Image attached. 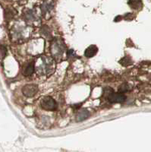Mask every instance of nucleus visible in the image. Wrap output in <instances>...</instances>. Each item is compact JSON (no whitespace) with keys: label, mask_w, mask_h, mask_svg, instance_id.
Listing matches in <instances>:
<instances>
[{"label":"nucleus","mask_w":151,"mask_h":152,"mask_svg":"<svg viewBox=\"0 0 151 152\" xmlns=\"http://www.w3.org/2000/svg\"><path fill=\"white\" fill-rule=\"evenodd\" d=\"M40 106L45 110L53 111L57 109V103L53 97L50 96H46L40 100Z\"/></svg>","instance_id":"obj_1"},{"label":"nucleus","mask_w":151,"mask_h":152,"mask_svg":"<svg viewBox=\"0 0 151 152\" xmlns=\"http://www.w3.org/2000/svg\"><path fill=\"white\" fill-rule=\"evenodd\" d=\"M38 87L34 84H28L22 88V93L27 97H33L37 93Z\"/></svg>","instance_id":"obj_2"},{"label":"nucleus","mask_w":151,"mask_h":152,"mask_svg":"<svg viewBox=\"0 0 151 152\" xmlns=\"http://www.w3.org/2000/svg\"><path fill=\"white\" fill-rule=\"evenodd\" d=\"M108 100L112 104H122L125 101L126 97L122 93H112L108 97Z\"/></svg>","instance_id":"obj_3"},{"label":"nucleus","mask_w":151,"mask_h":152,"mask_svg":"<svg viewBox=\"0 0 151 152\" xmlns=\"http://www.w3.org/2000/svg\"><path fill=\"white\" fill-rule=\"evenodd\" d=\"M90 116V112L87 109H82L78 111L76 115L75 119L77 122H82L84 119H88Z\"/></svg>","instance_id":"obj_4"},{"label":"nucleus","mask_w":151,"mask_h":152,"mask_svg":"<svg viewBox=\"0 0 151 152\" xmlns=\"http://www.w3.org/2000/svg\"><path fill=\"white\" fill-rule=\"evenodd\" d=\"M98 52V48L95 45H90L86 49L85 52H84V56L88 58H91L93 57Z\"/></svg>","instance_id":"obj_5"},{"label":"nucleus","mask_w":151,"mask_h":152,"mask_svg":"<svg viewBox=\"0 0 151 152\" xmlns=\"http://www.w3.org/2000/svg\"><path fill=\"white\" fill-rule=\"evenodd\" d=\"M34 62H31L28 65V66H26L25 69L23 71V75L24 76H30L34 73Z\"/></svg>","instance_id":"obj_6"},{"label":"nucleus","mask_w":151,"mask_h":152,"mask_svg":"<svg viewBox=\"0 0 151 152\" xmlns=\"http://www.w3.org/2000/svg\"><path fill=\"white\" fill-rule=\"evenodd\" d=\"M128 4L133 9H139L142 6V2L141 1H129Z\"/></svg>","instance_id":"obj_7"},{"label":"nucleus","mask_w":151,"mask_h":152,"mask_svg":"<svg viewBox=\"0 0 151 152\" xmlns=\"http://www.w3.org/2000/svg\"><path fill=\"white\" fill-rule=\"evenodd\" d=\"M119 62H120L122 66H124V65H125V62H127V66H129V65L132 64V61H131V59H130V57H128V56L124 57L123 59H121V61Z\"/></svg>","instance_id":"obj_8"},{"label":"nucleus","mask_w":151,"mask_h":152,"mask_svg":"<svg viewBox=\"0 0 151 152\" xmlns=\"http://www.w3.org/2000/svg\"><path fill=\"white\" fill-rule=\"evenodd\" d=\"M119 93H122L123 94L124 92H126L129 90V88H128V85L127 84H123V85H121L119 88Z\"/></svg>","instance_id":"obj_9"},{"label":"nucleus","mask_w":151,"mask_h":152,"mask_svg":"<svg viewBox=\"0 0 151 152\" xmlns=\"http://www.w3.org/2000/svg\"><path fill=\"white\" fill-rule=\"evenodd\" d=\"M1 53H2V58H3L4 56L6 53V49L5 47H4L3 46H2V49H1Z\"/></svg>","instance_id":"obj_10"}]
</instances>
